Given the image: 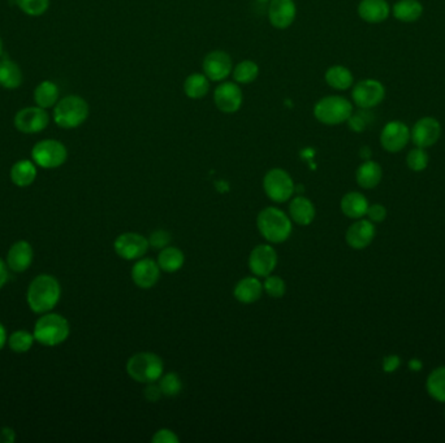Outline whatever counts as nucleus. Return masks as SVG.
Listing matches in <instances>:
<instances>
[{
  "mask_svg": "<svg viewBox=\"0 0 445 443\" xmlns=\"http://www.w3.org/2000/svg\"><path fill=\"white\" fill-rule=\"evenodd\" d=\"M126 374L138 383L158 382L164 374L163 360L154 352H137L128 360Z\"/></svg>",
  "mask_w": 445,
  "mask_h": 443,
  "instance_id": "obj_5",
  "label": "nucleus"
},
{
  "mask_svg": "<svg viewBox=\"0 0 445 443\" xmlns=\"http://www.w3.org/2000/svg\"><path fill=\"white\" fill-rule=\"evenodd\" d=\"M393 17L401 23L418 21L423 15V6L419 0H398L390 9Z\"/></svg>",
  "mask_w": 445,
  "mask_h": 443,
  "instance_id": "obj_26",
  "label": "nucleus"
},
{
  "mask_svg": "<svg viewBox=\"0 0 445 443\" xmlns=\"http://www.w3.org/2000/svg\"><path fill=\"white\" fill-rule=\"evenodd\" d=\"M202 69L211 82H223L229 76H232L234 60L226 51L215 50L204 56Z\"/></svg>",
  "mask_w": 445,
  "mask_h": 443,
  "instance_id": "obj_10",
  "label": "nucleus"
},
{
  "mask_svg": "<svg viewBox=\"0 0 445 443\" xmlns=\"http://www.w3.org/2000/svg\"><path fill=\"white\" fill-rule=\"evenodd\" d=\"M70 323L57 313L42 316L34 327V338L43 346H57L70 335Z\"/></svg>",
  "mask_w": 445,
  "mask_h": 443,
  "instance_id": "obj_6",
  "label": "nucleus"
},
{
  "mask_svg": "<svg viewBox=\"0 0 445 443\" xmlns=\"http://www.w3.org/2000/svg\"><path fill=\"white\" fill-rule=\"evenodd\" d=\"M35 341L34 335L26 330H17L9 337V347L17 354H23L31 350L33 343Z\"/></svg>",
  "mask_w": 445,
  "mask_h": 443,
  "instance_id": "obj_37",
  "label": "nucleus"
},
{
  "mask_svg": "<svg viewBox=\"0 0 445 443\" xmlns=\"http://www.w3.org/2000/svg\"><path fill=\"white\" fill-rule=\"evenodd\" d=\"M17 6L26 15L42 16L50 7V0H16Z\"/></svg>",
  "mask_w": 445,
  "mask_h": 443,
  "instance_id": "obj_39",
  "label": "nucleus"
},
{
  "mask_svg": "<svg viewBox=\"0 0 445 443\" xmlns=\"http://www.w3.org/2000/svg\"><path fill=\"white\" fill-rule=\"evenodd\" d=\"M315 216L317 210L310 199L302 195L292 199L289 204V218L292 223H296L297 225L301 226L310 225L315 220Z\"/></svg>",
  "mask_w": 445,
  "mask_h": 443,
  "instance_id": "obj_22",
  "label": "nucleus"
},
{
  "mask_svg": "<svg viewBox=\"0 0 445 443\" xmlns=\"http://www.w3.org/2000/svg\"><path fill=\"white\" fill-rule=\"evenodd\" d=\"M37 177L35 164L31 160H20L11 169V179L16 186H31Z\"/></svg>",
  "mask_w": 445,
  "mask_h": 443,
  "instance_id": "obj_32",
  "label": "nucleus"
},
{
  "mask_svg": "<svg viewBox=\"0 0 445 443\" xmlns=\"http://www.w3.org/2000/svg\"><path fill=\"white\" fill-rule=\"evenodd\" d=\"M3 54V42H1V38H0V56Z\"/></svg>",
  "mask_w": 445,
  "mask_h": 443,
  "instance_id": "obj_52",
  "label": "nucleus"
},
{
  "mask_svg": "<svg viewBox=\"0 0 445 443\" xmlns=\"http://www.w3.org/2000/svg\"><path fill=\"white\" fill-rule=\"evenodd\" d=\"M359 155H361V157H362L363 160H370L373 154H371V150H370V147L363 146V147L361 148V151H359Z\"/></svg>",
  "mask_w": 445,
  "mask_h": 443,
  "instance_id": "obj_49",
  "label": "nucleus"
},
{
  "mask_svg": "<svg viewBox=\"0 0 445 443\" xmlns=\"http://www.w3.org/2000/svg\"><path fill=\"white\" fill-rule=\"evenodd\" d=\"M16 434L13 429L3 428L0 430V443L15 442Z\"/></svg>",
  "mask_w": 445,
  "mask_h": 443,
  "instance_id": "obj_46",
  "label": "nucleus"
},
{
  "mask_svg": "<svg viewBox=\"0 0 445 443\" xmlns=\"http://www.w3.org/2000/svg\"><path fill=\"white\" fill-rule=\"evenodd\" d=\"M162 397H163V393H162V390H160L159 385L156 382L148 383V386L145 389V398L148 399V402L155 403Z\"/></svg>",
  "mask_w": 445,
  "mask_h": 443,
  "instance_id": "obj_45",
  "label": "nucleus"
},
{
  "mask_svg": "<svg viewBox=\"0 0 445 443\" xmlns=\"http://www.w3.org/2000/svg\"><path fill=\"white\" fill-rule=\"evenodd\" d=\"M156 263L159 265L160 271H163V272H177L185 263V255L177 247L167 246V247L159 251V255L156 257Z\"/></svg>",
  "mask_w": 445,
  "mask_h": 443,
  "instance_id": "obj_28",
  "label": "nucleus"
},
{
  "mask_svg": "<svg viewBox=\"0 0 445 443\" xmlns=\"http://www.w3.org/2000/svg\"><path fill=\"white\" fill-rule=\"evenodd\" d=\"M257 228L265 241L275 245L287 241L293 230L290 218L276 207H267L259 212Z\"/></svg>",
  "mask_w": 445,
  "mask_h": 443,
  "instance_id": "obj_2",
  "label": "nucleus"
},
{
  "mask_svg": "<svg viewBox=\"0 0 445 443\" xmlns=\"http://www.w3.org/2000/svg\"><path fill=\"white\" fill-rule=\"evenodd\" d=\"M312 113L320 124L336 126L349 120L353 115V104L341 95H327L314 104Z\"/></svg>",
  "mask_w": 445,
  "mask_h": 443,
  "instance_id": "obj_3",
  "label": "nucleus"
},
{
  "mask_svg": "<svg viewBox=\"0 0 445 443\" xmlns=\"http://www.w3.org/2000/svg\"><path fill=\"white\" fill-rule=\"evenodd\" d=\"M409 140H410L409 126L398 120L387 123L380 132V145L390 154L402 151L407 146Z\"/></svg>",
  "mask_w": 445,
  "mask_h": 443,
  "instance_id": "obj_14",
  "label": "nucleus"
},
{
  "mask_svg": "<svg viewBox=\"0 0 445 443\" xmlns=\"http://www.w3.org/2000/svg\"><path fill=\"white\" fill-rule=\"evenodd\" d=\"M211 81L206 77L204 73H192L184 81V93L189 99L198 101L203 99L207 94L210 93Z\"/></svg>",
  "mask_w": 445,
  "mask_h": 443,
  "instance_id": "obj_29",
  "label": "nucleus"
},
{
  "mask_svg": "<svg viewBox=\"0 0 445 443\" xmlns=\"http://www.w3.org/2000/svg\"><path fill=\"white\" fill-rule=\"evenodd\" d=\"M383 179V169L380 164L374 160H363L356 171V181L359 187L365 190H371L378 186Z\"/></svg>",
  "mask_w": 445,
  "mask_h": 443,
  "instance_id": "obj_24",
  "label": "nucleus"
},
{
  "mask_svg": "<svg viewBox=\"0 0 445 443\" xmlns=\"http://www.w3.org/2000/svg\"><path fill=\"white\" fill-rule=\"evenodd\" d=\"M132 280L137 288H154L158 281L160 279V268L155 260L148 257H141L136 260L132 267Z\"/></svg>",
  "mask_w": 445,
  "mask_h": 443,
  "instance_id": "obj_19",
  "label": "nucleus"
},
{
  "mask_svg": "<svg viewBox=\"0 0 445 443\" xmlns=\"http://www.w3.org/2000/svg\"><path fill=\"white\" fill-rule=\"evenodd\" d=\"M382 366L383 371L385 374H395L398 368L401 366V359H400L398 355H395V354L388 355V357L383 359Z\"/></svg>",
  "mask_w": 445,
  "mask_h": 443,
  "instance_id": "obj_44",
  "label": "nucleus"
},
{
  "mask_svg": "<svg viewBox=\"0 0 445 443\" xmlns=\"http://www.w3.org/2000/svg\"><path fill=\"white\" fill-rule=\"evenodd\" d=\"M258 3H262V4H265V3H270L271 0H256Z\"/></svg>",
  "mask_w": 445,
  "mask_h": 443,
  "instance_id": "obj_51",
  "label": "nucleus"
},
{
  "mask_svg": "<svg viewBox=\"0 0 445 443\" xmlns=\"http://www.w3.org/2000/svg\"><path fill=\"white\" fill-rule=\"evenodd\" d=\"M444 413H445V411H444Z\"/></svg>",
  "mask_w": 445,
  "mask_h": 443,
  "instance_id": "obj_53",
  "label": "nucleus"
},
{
  "mask_svg": "<svg viewBox=\"0 0 445 443\" xmlns=\"http://www.w3.org/2000/svg\"><path fill=\"white\" fill-rule=\"evenodd\" d=\"M278 265V252L271 245H258L249 255L250 272L259 279L273 274Z\"/></svg>",
  "mask_w": 445,
  "mask_h": 443,
  "instance_id": "obj_15",
  "label": "nucleus"
},
{
  "mask_svg": "<svg viewBox=\"0 0 445 443\" xmlns=\"http://www.w3.org/2000/svg\"><path fill=\"white\" fill-rule=\"evenodd\" d=\"M23 84V72L15 62L4 59L0 60V86L13 90Z\"/></svg>",
  "mask_w": 445,
  "mask_h": 443,
  "instance_id": "obj_30",
  "label": "nucleus"
},
{
  "mask_svg": "<svg viewBox=\"0 0 445 443\" xmlns=\"http://www.w3.org/2000/svg\"><path fill=\"white\" fill-rule=\"evenodd\" d=\"M8 280L7 265L4 264L3 260H0V288L6 285Z\"/></svg>",
  "mask_w": 445,
  "mask_h": 443,
  "instance_id": "obj_47",
  "label": "nucleus"
},
{
  "mask_svg": "<svg viewBox=\"0 0 445 443\" xmlns=\"http://www.w3.org/2000/svg\"><path fill=\"white\" fill-rule=\"evenodd\" d=\"M385 98V87L380 81L366 78L353 85L351 99L361 109H373L378 107Z\"/></svg>",
  "mask_w": 445,
  "mask_h": 443,
  "instance_id": "obj_9",
  "label": "nucleus"
},
{
  "mask_svg": "<svg viewBox=\"0 0 445 443\" xmlns=\"http://www.w3.org/2000/svg\"><path fill=\"white\" fill-rule=\"evenodd\" d=\"M263 291L273 299H280L287 293V284L279 276L270 274L263 281Z\"/></svg>",
  "mask_w": 445,
  "mask_h": 443,
  "instance_id": "obj_38",
  "label": "nucleus"
},
{
  "mask_svg": "<svg viewBox=\"0 0 445 443\" xmlns=\"http://www.w3.org/2000/svg\"><path fill=\"white\" fill-rule=\"evenodd\" d=\"M214 103L216 108L226 113H236L243 104V94H242L241 85L236 82L223 81L220 82L214 90Z\"/></svg>",
  "mask_w": 445,
  "mask_h": 443,
  "instance_id": "obj_11",
  "label": "nucleus"
},
{
  "mask_svg": "<svg viewBox=\"0 0 445 443\" xmlns=\"http://www.w3.org/2000/svg\"><path fill=\"white\" fill-rule=\"evenodd\" d=\"M31 157L33 162L40 168L54 169L65 163L68 157V151L59 140H43L33 147Z\"/></svg>",
  "mask_w": 445,
  "mask_h": 443,
  "instance_id": "obj_8",
  "label": "nucleus"
},
{
  "mask_svg": "<svg viewBox=\"0 0 445 443\" xmlns=\"http://www.w3.org/2000/svg\"><path fill=\"white\" fill-rule=\"evenodd\" d=\"M158 385L162 390L164 397H176L182 390V382L179 374L175 372L162 374V377L158 380Z\"/></svg>",
  "mask_w": 445,
  "mask_h": 443,
  "instance_id": "obj_35",
  "label": "nucleus"
},
{
  "mask_svg": "<svg viewBox=\"0 0 445 443\" xmlns=\"http://www.w3.org/2000/svg\"><path fill=\"white\" fill-rule=\"evenodd\" d=\"M263 190L273 203H285L293 196L296 186L288 172L281 168H273L265 173Z\"/></svg>",
  "mask_w": 445,
  "mask_h": 443,
  "instance_id": "obj_7",
  "label": "nucleus"
},
{
  "mask_svg": "<svg viewBox=\"0 0 445 443\" xmlns=\"http://www.w3.org/2000/svg\"><path fill=\"white\" fill-rule=\"evenodd\" d=\"M50 116L46 109L40 107H26L18 111L15 116V126L18 132L35 134L43 132L48 126Z\"/></svg>",
  "mask_w": 445,
  "mask_h": 443,
  "instance_id": "obj_16",
  "label": "nucleus"
},
{
  "mask_svg": "<svg viewBox=\"0 0 445 443\" xmlns=\"http://www.w3.org/2000/svg\"><path fill=\"white\" fill-rule=\"evenodd\" d=\"M62 294L56 279L48 274H40L31 281L28 288V304L35 313L51 311L59 302Z\"/></svg>",
  "mask_w": 445,
  "mask_h": 443,
  "instance_id": "obj_1",
  "label": "nucleus"
},
{
  "mask_svg": "<svg viewBox=\"0 0 445 443\" xmlns=\"http://www.w3.org/2000/svg\"><path fill=\"white\" fill-rule=\"evenodd\" d=\"M407 366H409V369L412 372H419V371H422V368H423V363H422L419 359H410L409 363H407Z\"/></svg>",
  "mask_w": 445,
  "mask_h": 443,
  "instance_id": "obj_48",
  "label": "nucleus"
},
{
  "mask_svg": "<svg viewBox=\"0 0 445 443\" xmlns=\"http://www.w3.org/2000/svg\"><path fill=\"white\" fill-rule=\"evenodd\" d=\"M114 249L117 257L124 260H138L148 254L150 243L145 235L129 232L120 234L117 237L114 243Z\"/></svg>",
  "mask_w": 445,
  "mask_h": 443,
  "instance_id": "obj_12",
  "label": "nucleus"
},
{
  "mask_svg": "<svg viewBox=\"0 0 445 443\" xmlns=\"http://www.w3.org/2000/svg\"><path fill=\"white\" fill-rule=\"evenodd\" d=\"M33 262V249L26 241L16 242L9 249L7 264L13 272H23L31 267Z\"/></svg>",
  "mask_w": 445,
  "mask_h": 443,
  "instance_id": "obj_23",
  "label": "nucleus"
},
{
  "mask_svg": "<svg viewBox=\"0 0 445 443\" xmlns=\"http://www.w3.org/2000/svg\"><path fill=\"white\" fill-rule=\"evenodd\" d=\"M296 17L295 0H271L268 3V21L275 29H288L295 23Z\"/></svg>",
  "mask_w": 445,
  "mask_h": 443,
  "instance_id": "obj_17",
  "label": "nucleus"
},
{
  "mask_svg": "<svg viewBox=\"0 0 445 443\" xmlns=\"http://www.w3.org/2000/svg\"><path fill=\"white\" fill-rule=\"evenodd\" d=\"M346 123L349 125V129L356 133H362L367 128V118L363 113L351 115Z\"/></svg>",
  "mask_w": 445,
  "mask_h": 443,
  "instance_id": "obj_43",
  "label": "nucleus"
},
{
  "mask_svg": "<svg viewBox=\"0 0 445 443\" xmlns=\"http://www.w3.org/2000/svg\"><path fill=\"white\" fill-rule=\"evenodd\" d=\"M426 390L434 400L445 403V366H437L431 371L426 381Z\"/></svg>",
  "mask_w": 445,
  "mask_h": 443,
  "instance_id": "obj_33",
  "label": "nucleus"
},
{
  "mask_svg": "<svg viewBox=\"0 0 445 443\" xmlns=\"http://www.w3.org/2000/svg\"><path fill=\"white\" fill-rule=\"evenodd\" d=\"M429 154L426 148L414 147L406 155V165L410 171L422 172L429 167Z\"/></svg>",
  "mask_w": 445,
  "mask_h": 443,
  "instance_id": "obj_36",
  "label": "nucleus"
},
{
  "mask_svg": "<svg viewBox=\"0 0 445 443\" xmlns=\"http://www.w3.org/2000/svg\"><path fill=\"white\" fill-rule=\"evenodd\" d=\"M390 15V7L387 0H361L358 16L367 23H384Z\"/></svg>",
  "mask_w": 445,
  "mask_h": 443,
  "instance_id": "obj_21",
  "label": "nucleus"
},
{
  "mask_svg": "<svg viewBox=\"0 0 445 443\" xmlns=\"http://www.w3.org/2000/svg\"><path fill=\"white\" fill-rule=\"evenodd\" d=\"M441 137V125L435 117L419 118L410 129V140L415 147H432Z\"/></svg>",
  "mask_w": 445,
  "mask_h": 443,
  "instance_id": "obj_13",
  "label": "nucleus"
},
{
  "mask_svg": "<svg viewBox=\"0 0 445 443\" xmlns=\"http://www.w3.org/2000/svg\"><path fill=\"white\" fill-rule=\"evenodd\" d=\"M368 201L366 196L358 191H349L344 195L340 208L346 218L359 220L366 216L368 210Z\"/></svg>",
  "mask_w": 445,
  "mask_h": 443,
  "instance_id": "obj_25",
  "label": "nucleus"
},
{
  "mask_svg": "<svg viewBox=\"0 0 445 443\" xmlns=\"http://www.w3.org/2000/svg\"><path fill=\"white\" fill-rule=\"evenodd\" d=\"M148 240V243H150V247L160 251V249L171 245L172 237L170 232L163 230V229H158V230L151 233Z\"/></svg>",
  "mask_w": 445,
  "mask_h": 443,
  "instance_id": "obj_40",
  "label": "nucleus"
},
{
  "mask_svg": "<svg viewBox=\"0 0 445 443\" xmlns=\"http://www.w3.org/2000/svg\"><path fill=\"white\" fill-rule=\"evenodd\" d=\"M59 87L55 82L43 81L34 90V101L40 108H51L59 101Z\"/></svg>",
  "mask_w": 445,
  "mask_h": 443,
  "instance_id": "obj_31",
  "label": "nucleus"
},
{
  "mask_svg": "<svg viewBox=\"0 0 445 443\" xmlns=\"http://www.w3.org/2000/svg\"><path fill=\"white\" fill-rule=\"evenodd\" d=\"M366 216L371 223L380 224L387 218V208L379 203H375L373 206H368Z\"/></svg>",
  "mask_w": 445,
  "mask_h": 443,
  "instance_id": "obj_41",
  "label": "nucleus"
},
{
  "mask_svg": "<svg viewBox=\"0 0 445 443\" xmlns=\"http://www.w3.org/2000/svg\"><path fill=\"white\" fill-rule=\"evenodd\" d=\"M7 341V333H6V329L0 324V350L3 349L4 343Z\"/></svg>",
  "mask_w": 445,
  "mask_h": 443,
  "instance_id": "obj_50",
  "label": "nucleus"
},
{
  "mask_svg": "<svg viewBox=\"0 0 445 443\" xmlns=\"http://www.w3.org/2000/svg\"><path fill=\"white\" fill-rule=\"evenodd\" d=\"M154 443H179V437L171 429H159L151 438Z\"/></svg>",
  "mask_w": 445,
  "mask_h": 443,
  "instance_id": "obj_42",
  "label": "nucleus"
},
{
  "mask_svg": "<svg viewBox=\"0 0 445 443\" xmlns=\"http://www.w3.org/2000/svg\"><path fill=\"white\" fill-rule=\"evenodd\" d=\"M234 81L238 85H250L259 76V67L253 60H242L236 64L232 70Z\"/></svg>",
  "mask_w": 445,
  "mask_h": 443,
  "instance_id": "obj_34",
  "label": "nucleus"
},
{
  "mask_svg": "<svg viewBox=\"0 0 445 443\" xmlns=\"http://www.w3.org/2000/svg\"><path fill=\"white\" fill-rule=\"evenodd\" d=\"M376 234L374 223L368 218H359L353 223L345 234V241L353 249H365L373 243Z\"/></svg>",
  "mask_w": 445,
  "mask_h": 443,
  "instance_id": "obj_18",
  "label": "nucleus"
},
{
  "mask_svg": "<svg viewBox=\"0 0 445 443\" xmlns=\"http://www.w3.org/2000/svg\"><path fill=\"white\" fill-rule=\"evenodd\" d=\"M90 113L87 101L78 95H67L56 103L55 124L62 129H76L85 123Z\"/></svg>",
  "mask_w": 445,
  "mask_h": 443,
  "instance_id": "obj_4",
  "label": "nucleus"
},
{
  "mask_svg": "<svg viewBox=\"0 0 445 443\" xmlns=\"http://www.w3.org/2000/svg\"><path fill=\"white\" fill-rule=\"evenodd\" d=\"M324 79L329 87L337 91L349 90L354 85V77L351 69L344 65H332L326 70Z\"/></svg>",
  "mask_w": 445,
  "mask_h": 443,
  "instance_id": "obj_27",
  "label": "nucleus"
},
{
  "mask_svg": "<svg viewBox=\"0 0 445 443\" xmlns=\"http://www.w3.org/2000/svg\"><path fill=\"white\" fill-rule=\"evenodd\" d=\"M263 293V282L254 274L241 279L234 288V298L242 304L256 303Z\"/></svg>",
  "mask_w": 445,
  "mask_h": 443,
  "instance_id": "obj_20",
  "label": "nucleus"
}]
</instances>
